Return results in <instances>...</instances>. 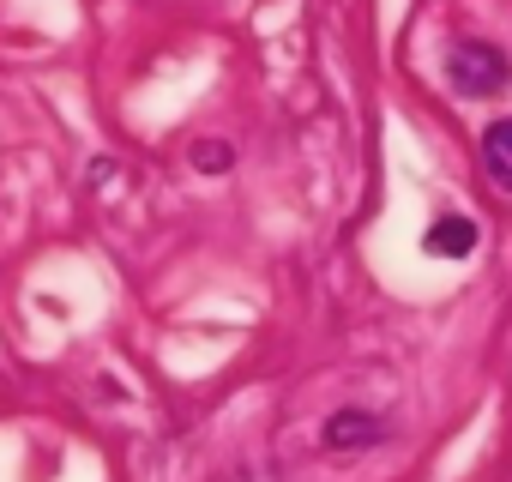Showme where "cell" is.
Masks as SVG:
<instances>
[{"mask_svg":"<svg viewBox=\"0 0 512 482\" xmlns=\"http://www.w3.org/2000/svg\"><path fill=\"white\" fill-rule=\"evenodd\" d=\"M482 169H488V181L500 193H512V115L488 121V133H482Z\"/></svg>","mask_w":512,"mask_h":482,"instance_id":"2","label":"cell"},{"mask_svg":"<svg viewBox=\"0 0 512 482\" xmlns=\"http://www.w3.org/2000/svg\"><path fill=\"white\" fill-rule=\"evenodd\" d=\"M446 79H452V91H458V97L482 103V97H500V91L512 85V61H506L494 43L470 37V43H458V49H452V61H446Z\"/></svg>","mask_w":512,"mask_h":482,"instance_id":"1","label":"cell"},{"mask_svg":"<svg viewBox=\"0 0 512 482\" xmlns=\"http://www.w3.org/2000/svg\"><path fill=\"white\" fill-rule=\"evenodd\" d=\"M356 440H380V422L362 416V410H338V416L326 422V446L344 452V446H356Z\"/></svg>","mask_w":512,"mask_h":482,"instance_id":"4","label":"cell"},{"mask_svg":"<svg viewBox=\"0 0 512 482\" xmlns=\"http://www.w3.org/2000/svg\"><path fill=\"white\" fill-rule=\"evenodd\" d=\"M470 248H476V223L470 217H440L428 229V254H440V260H464Z\"/></svg>","mask_w":512,"mask_h":482,"instance_id":"3","label":"cell"},{"mask_svg":"<svg viewBox=\"0 0 512 482\" xmlns=\"http://www.w3.org/2000/svg\"><path fill=\"white\" fill-rule=\"evenodd\" d=\"M193 157H199V169H205V175H223V169H229V145H199Z\"/></svg>","mask_w":512,"mask_h":482,"instance_id":"5","label":"cell"}]
</instances>
